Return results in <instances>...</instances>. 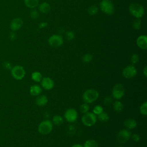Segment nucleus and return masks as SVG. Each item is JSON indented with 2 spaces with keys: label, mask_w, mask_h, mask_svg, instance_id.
I'll use <instances>...</instances> for the list:
<instances>
[{
  "label": "nucleus",
  "mask_w": 147,
  "mask_h": 147,
  "mask_svg": "<svg viewBox=\"0 0 147 147\" xmlns=\"http://www.w3.org/2000/svg\"><path fill=\"white\" fill-rule=\"evenodd\" d=\"M99 97V92L95 89H88L86 90L82 95V99L85 103H91Z\"/></svg>",
  "instance_id": "obj_1"
},
{
  "label": "nucleus",
  "mask_w": 147,
  "mask_h": 147,
  "mask_svg": "<svg viewBox=\"0 0 147 147\" xmlns=\"http://www.w3.org/2000/svg\"><path fill=\"white\" fill-rule=\"evenodd\" d=\"M130 13L137 18L142 17L145 13L144 7L140 3H133L129 7Z\"/></svg>",
  "instance_id": "obj_2"
},
{
  "label": "nucleus",
  "mask_w": 147,
  "mask_h": 147,
  "mask_svg": "<svg viewBox=\"0 0 147 147\" xmlns=\"http://www.w3.org/2000/svg\"><path fill=\"white\" fill-rule=\"evenodd\" d=\"M53 129V123L49 119L42 121L38 126V132L43 135H47L50 133Z\"/></svg>",
  "instance_id": "obj_3"
},
{
  "label": "nucleus",
  "mask_w": 147,
  "mask_h": 147,
  "mask_svg": "<svg viewBox=\"0 0 147 147\" xmlns=\"http://www.w3.org/2000/svg\"><path fill=\"white\" fill-rule=\"evenodd\" d=\"M101 10L106 14L112 15L115 11L113 3L110 0H102L100 3Z\"/></svg>",
  "instance_id": "obj_4"
},
{
  "label": "nucleus",
  "mask_w": 147,
  "mask_h": 147,
  "mask_svg": "<svg viewBox=\"0 0 147 147\" xmlns=\"http://www.w3.org/2000/svg\"><path fill=\"white\" fill-rule=\"evenodd\" d=\"M82 122L86 126H92L96 122V116L93 113L87 112L82 116Z\"/></svg>",
  "instance_id": "obj_5"
},
{
  "label": "nucleus",
  "mask_w": 147,
  "mask_h": 147,
  "mask_svg": "<svg viewBox=\"0 0 147 147\" xmlns=\"http://www.w3.org/2000/svg\"><path fill=\"white\" fill-rule=\"evenodd\" d=\"M11 74L16 80H20L24 78L25 75V71L22 66L17 65L11 68Z\"/></svg>",
  "instance_id": "obj_6"
},
{
  "label": "nucleus",
  "mask_w": 147,
  "mask_h": 147,
  "mask_svg": "<svg viewBox=\"0 0 147 147\" xmlns=\"http://www.w3.org/2000/svg\"><path fill=\"white\" fill-rule=\"evenodd\" d=\"M125 90L124 86L121 84H116L112 90V97L116 100H120L125 95Z\"/></svg>",
  "instance_id": "obj_7"
},
{
  "label": "nucleus",
  "mask_w": 147,
  "mask_h": 147,
  "mask_svg": "<svg viewBox=\"0 0 147 147\" xmlns=\"http://www.w3.org/2000/svg\"><path fill=\"white\" fill-rule=\"evenodd\" d=\"M131 133L127 129H123L119 130L117 135V140L120 144H125L131 138Z\"/></svg>",
  "instance_id": "obj_8"
},
{
  "label": "nucleus",
  "mask_w": 147,
  "mask_h": 147,
  "mask_svg": "<svg viewBox=\"0 0 147 147\" xmlns=\"http://www.w3.org/2000/svg\"><path fill=\"white\" fill-rule=\"evenodd\" d=\"M48 44L54 48H58L63 44V38L60 34H53L48 39Z\"/></svg>",
  "instance_id": "obj_9"
},
{
  "label": "nucleus",
  "mask_w": 147,
  "mask_h": 147,
  "mask_svg": "<svg viewBox=\"0 0 147 147\" xmlns=\"http://www.w3.org/2000/svg\"><path fill=\"white\" fill-rule=\"evenodd\" d=\"M122 75L126 79H131L135 77L137 74V71L133 65L126 66L122 70Z\"/></svg>",
  "instance_id": "obj_10"
},
{
  "label": "nucleus",
  "mask_w": 147,
  "mask_h": 147,
  "mask_svg": "<svg viewBox=\"0 0 147 147\" xmlns=\"http://www.w3.org/2000/svg\"><path fill=\"white\" fill-rule=\"evenodd\" d=\"M78 112L74 109H68L65 111L64 114V118L65 120L69 122L72 123L75 122L78 118Z\"/></svg>",
  "instance_id": "obj_11"
},
{
  "label": "nucleus",
  "mask_w": 147,
  "mask_h": 147,
  "mask_svg": "<svg viewBox=\"0 0 147 147\" xmlns=\"http://www.w3.org/2000/svg\"><path fill=\"white\" fill-rule=\"evenodd\" d=\"M41 87L46 90H51L55 86V83L53 80L48 77L43 78L41 80Z\"/></svg>",
  "instance_id": "obj_12"
},
{
  "label": "nucleus",
  "mask_w": 147,
  "mask_h": 147,
  "mask_svg": "<svg viewBox=\"0 0 147 147\" xmlns=\"http://www.w3.org/2000/svg\"><path fill=\"white\" fill-rule=\"evenodd\" d=\"M23 25V21L20 18H14L10 24V28L13 31H16L20 29Z\"/></svg>",
  "instance_id": "obj_13"
},
{
  "label": "nucleus",
  "mask_w": 147,
  "mask_h": 147,
  "mask_svg": "<svg viewBox=\"0 0 147 147\" xmlns=\"http://www.w3.org/2000/svg\"><path fill=\"white\" fill-rule=\"evenodd\" d=\"M137 46L142 49H146L147 48V37L145 35L140 36L136 41Z\"/></svg>",
  "instance_id": "obj_14"
},
{
  "label": "nucleus",
  "mask_w": 147,
  "mask_h": 147,
  "mask_svg": "<svg viewBox=\"0 0 147 147\" xmlns=\"http://www.w3.org/2000/svg\"><path fill=\"white\" fill-rule=\"evenodd\" d=\"M123 124L127 129L131 130L136 127L137 125V122L133 118H129L124 121Z\"/></svg>",
  "instance_id": "obj_15"
},
{
  "label": "nucleus",
  "mask_w": 147,
  "mask_h": 147,
  "mask_svg": "<svg viewBox=\"0 0 147 147\" xmlns=\"http://www.w3.org/2000/svg\"><path fill=\"white\" fill-rule=\"evenodd\" d=\"M48 98L45 95H39L37 96L35 102L37 105L39 106H43L47 104L48 103Z\"/></svg>",
  "instance_id": "obj_16"
},
{
  "label": "nucleus",
  "mask_w": 147,
  "mask_h": 147,
  "mask_svg": "<svg viewBox=\"0 0 147 147\" xmlns=\"http://www.w3.org/2000/svg\"><path fill=\"white\" fill-rule=\"evenodd\" d=\"M42 92L41 87L37 84L32 85L30 87V93L33 96H38Z\"/></svg>",
  "instance_id": "obj_17"
},
{
  "label": "nucleus",
  "mask_w": 147,
  "mask_h": 147,
  "mask_svg": "<svg viewBox=\"0 0 147 147\" xmlns=\"http://www.w3.org/2000/svg\"><path fill=\"white\" fill-rule=\"evenodd\" d=\"M113 106L114 110L117 113H121L124 108L123 103L119 100H117L115 102H114L113 104Z\"/></svg>",
  "instance_id": "obj_18"
},
{
  "label": "nucleus",
  "mask_w": 147,
  "mask_h": 147,
  "mask_svg": "<svg viewBox=\"0 0 147 147\" xmlns=\"http://www.w3.org/2000/svg\"><path fill=\"white\" fill-rule=\"evenodd\" d=\"M39 10L42 13H48L51 11V6L47 2H43L40 5Z\"/></svg>",
  "instance_id": "obj_19"
},
{
  "label": "nucleus",
  "mask_w": 147,
  "mask_h": 147,
  "mask_svg": "<svg viewBox=\"0 0 147 147\" xmlns=\"http://www.w3.org/2000/svg\"><path fill=\"white\" fill-rule=\"evenodd\" d=\"M38 0H24L25 5L29 8L34 9L38 5Z\"/></svg>",
  "instance_id": "obj_20"
},
{
  "label": "nucleus",
  "mask_w": 147,
  "mask_h": 147,
  "mask_svg": "<svg viewBox=\"0 0 147 147\" xmlns=\"http://www.w3.org/2000/svg\"><path fill=\"white\" fill-rule=\"evenodd\" d=\"M64 122V118L61 115H56L53 117L52 123L56 126L61 125Z\"/></svg>",
  "instance_id": "obj_21"
},
{
  "label": "nucleus",
  "mask_w": 147,
  "mask_h": 147,
  "mask_svg": "<svg viewBox=\"0 0 147 147\" xmlns=\"http://www.w3.org/2000/svg\"><path fill=\"white\" fill-rule=\"evenodd\" d=\"M32 79L35 82H40L42 79V74L38 71L33 72L31 75Z\"/></svg>",
  "instance_id": "obj_22"
},
{
  "label": "nucleus",
  "mask_w": 147,
  "mask_h": 147,
  "mask_svg": "<svg viewBox=\"0 0 147 147\" xmlns=\"http://www.w3.org/2000/svg\"><path fill=\"white\" fill-rule=\"evenodd\" d=\"M98 119L102 122H106L109 120V115L106 112L103 111L99 115H98Z\"/></svg>",
  "instance_id": "obj_23"
},
{
  "label": "nucleus",
  "mask_w": 147,
  "mask_h": 147,
  "mask_svg": "<svg viewBox=\"0 0 147 147\" xmlns=\"http://www.w3.org/2000/svg\"><path fill=\"white\" fill-rule=\"evenodd\" d=\"M83 147H99V146L96 141L94 140H88L85 142Z\"/></svg>",
  "instance_id": "obj_24"
},
{
  "label": "nucleus",
  "mask_w": 147,
  "mask_h": 147,
  "mask_svg": "<svg viewBox=\"0 0 147 147\" xmlns=\"http://www.w3.org/2000/svg\"><path fill=\"white\" fill-rule=\"evenodd\" d=\"M90 109V106L88 105V103H84L82 104L79 107V110L82 114H85L87 112H88V110Z\"/></svg>",
  "instance_id": "obj_25"
},
{
  "label": "nucleus",
  "mask_w": 147,
  "mask_h": 147,
  "mask_svg": "<svg viewBox=\"0 0 147 147\" xmlns=\"http://www.w3.org/2000/svg\"><path fill=\"white\" fill-rule=\"evenodd\" d=\"M140 111L142 115H147V102L146 101L143 102L141 105L140 107Z\"/></svg>",
  "instance_id": "obj_26"
},
{
  "label": "nucleus",
  "mask_w": 147,
  "mask_h": 147,
  "mask_svg": "<svg viewBox=\"0 0 147 147\" xmlns=\"http://www.w3.org/2000/svg\"><path fill=\"white\" fill-rule=\"evenodd\" d=\"M103 111V107L100 105H96V106H94V107L93 109V110H92V113L96 115H99V114H100Z\"/></svg>",
  "instance_id": "obj_27"
},
{
  "label": "nucleus",
  "mask_w": 147,
  "mask_h": 147,
  "mask_svg": "<svg viewBox=\"0 0 147 147\" xmlns=\"http://www.w3.org/2000/svg\"><path fill=\"white\" fill-rule=\"evenodd\" d=\"M88 13L90 15H95L98 13V7L95 6V5H92L88 9Z\"/></svg>",
  "instance_id": "obj_28"
},
{
  "label": "nucleus",
  "mask_w": 147,
  "mask_h": 147,
  "mask_svg": "<svg viewBox=\"0 0 147 147\" xmlns=\"http://www.w3.org/2000/svg\"><path fill=\"white\" fill-rule=\"evenodd\" d=\"M141 26V21L140 19L137 18V20H136L133 22V28L136 30H138L140 29Z\"/></svg>",
  "instance_id": "obj_29"
},
{
  "label": "nucleus",
  "mask_w": 147,
  "mask_h": 147,
  "mask_svg": "<svg viewBox=\"0 0 147 147\" xmlns=\"http://www.w3.org/2000/svg\"><path fill=\"white\" fill-rule=\"evenodd\" d=\"M92 56L89 53L84 55L82 58V60L84 63H89L92 60Z\"/></svg>",
  "instance_id": "obj_30"
},
{
  "label": "nucleus",
  "mask_w": 147,
  "mask_h": 147,
  "mask_svg": "<svg viewBox=\"0 0 147 147\" xmlns=\"http://www.w3.org/2000/svg\"><path fill=\"white\" fill-rule=\"evenodd\" d=\"M139 59H140L139 56H138V55H137L136 53L132 55L130 57V61H131V63L133 64L137 63L139 61Z\"/></svg>",
  "instance_id": "obj_31"
},
{
  "label": "nucleus",
  "mask_w": 147,
  "mask_h": 147,
  "mask_svg": "<svg viewBox=\"0 0 147 147\" xmlns=\"http://www.w3.org/2000/svg\"><path fill=\"white\" fill-rule=\"evenodd\" d=\"M65 37L68 40H72L75 37V34L72 31H68L65 33Z\"/></svg>",
  "instance_id": "obj_32"
},
{
  "label": "nucleus",
  "mask_w": 147,
  "mask_h": 147,
  "mask_svg": "<svg viewBox=\"0 0 147 147\" xmlns=\"http://www.w3.org/2000/svg\"><path fill=\"white\" fill-rule=\"evenodd\" d=\"M103 103L106 106L110 105L113 103V97L110 96H106L103 99Z\"/></svg>",
  "instance_id": "obj_33"
},
{
  "label": "nucleus",
  "mask_w": 147,
  "mask_h": 147,
  "mask_svg": "<svg viewBox=\"0 0 147 147\" xmlns=\"http://www.w3.org/2000/svg\"><path fill=\"white\" fill-rule=\"evenodd\" d=\"M30 15L31 18H33V19H36V18H37L38 17V16H39V14H38V11H37V10H32V11L30 12Z\"/></svg>",
  "instance_id": "obj_34"
},
{
  "label": "nucleus",
  "mask_w": 147,
  "mask_h": 147,
  "mask_svg": "<svg viewBox=\"0 0 147 147\" xmlns=\"http://www.w3.org/2000/svg\"><path fill=\"white\" fill-rule=\"evenodd\" d=\"M135 142H138L140 140V136L139 134L137 133H134L131 135V138Z\"/></svg>",
  "instance_id": "obj_35"
},
{
  "label": "nucleus",
  "mask_w": 147,
  "mask_h": 147,
  "mask_svg": "<svg viewBox=\"0 0 147 147\" xmlns=\"http://www.w3.org/2000/svg\"><path fill=\"white\" fill-rule=\"evenodd\" d=\"M47 26V22H41L39 25V28H45Z\"/></svg>",
  "instance_id": "obj_36"
},
{
  "label": "nucleus",
  "mask_w": 147,
  "mask_h": 147,
  "mask_svg": "<svg viewBox=\"0 0 147 147\" xmlns=\"http://www.w3.org/2000/svg\"><path fill=\"white\" fill-rule=\"evenodd\" d=\"M143 74L145 76V77L147 76V67L145 66L143 69Z\"/></svg>",
  "instance_id": "obj_37"
},
{
  "label": "nucleus",
  "mask_w": 147,
  "mask_h": 147,
  "mask_svg": "<svg viewBox=\"0 0 147 147\" xmlns=\"http://www.w3.org/2000/svg\"><path fill=\"white\" fill-rule=\"evenodd\" d=\"M71 147H83V146L81 144H74V145H72Z\"/></svg>",
  "instance_id": "obj_38"
},
{
  "label": "nucleus",
  "mask_w": 147,
  "mask_h": 147,
  "mask_svg": "<svg viewBox=\"0 0 147 147\" xmlns=\"http://www.w3.org/2000/svg\"><path fill=\"white\" fill-rule=\"evenodd\" d=\"M118 147H123V146H118Z\"/></svg>",
  "instance_id": "obj_39"
}]
</instances>
